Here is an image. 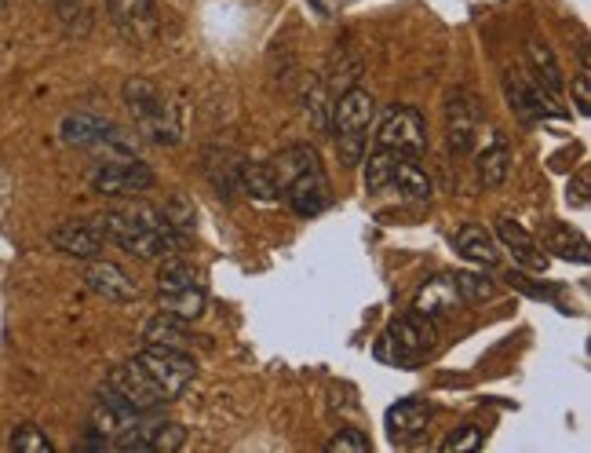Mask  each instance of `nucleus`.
<instances>
[{
	"label": "nucleus",
	"mask_w": 591,
	"mask_h": 453,
	"mask_svg": "<svg viewBox=\"0 0 591 453\" xmlns=\"http://www.w3.org/2000/svg\"><path fill=\"white\" fill-rule=\"evenodd\" d=\"M99 226L114 245H120L125 253L139 256V260H161V256L179 253L183 234L164 220L161 209H150V205H128V209H114L106 216H99Z\"/></svg>",
	"instance_id": "f257e3e1"
},
{
	"label": "nucleus",
	"mask_w": 591,
	"mask_h": 453,
	"mask_svg": "<svg viewBox=\"0 0 591 453\" xmlns=\"http://www.w3.org/2000/svg\"><path fill=\"white\" fill-rule=\"evenodd\" d=\"M376 121V100L366 89H347L333 106V136L339 165L355 169L366 158V132Z\"/></svg>",
	"instance_id": "f03ea898"
},
{
	"label": "nucleus",
	"mask_w": 591,
	"mask_h": 453,
	"mask_svg": "<svg viewBox=\"0 0 591 453\" xmlns=\"http://www.w3.org/2000/svg\"><path fill=\"white\" fill-rule=\"evenodd\" d=\"M434 348H438L434 322L413 311V315L394 318L391 326L383 329V337L376 340V359L398 365V370H413V365H420L424 359H431Z\"/></svg>",
	"instance_id": "7ed1b4c3"
},
{
	"label": "nucleus",
	"mask_w": 591,
	"mask_h": 453,
	"mask_svg": "<svg viewBox=\"0 0 591 453\" xmlns=\"http://www.w3.org/2000/svg\"><path fill=\"white\" fill-rule=\"evenodd\" d=\"M125 103L131 117H136V125L142 128V136L150 139V143H179V125L172 121V111L169 103H164V95L158 84H150L147 78H128L125 81Z\"/></svg>",
	"instance_id": "20e7f679"
},
{
	"label": "nucleus",
	"mask_w": 591,
	"mask_h": 453,
	"mask_svg": "<svg viewBox=\"0 0 591 453\" xmlns=\"http://www.w3.org/2000/svg\"><path fill=\"white\" fill-rule=\"evenodd\" d=\"M59 136L70 147L99 150V154H106V158H131V154H136L131 139L120 132L117 125H109V121H103V117H95V114H70V117H62Z\"/></svg>",
	"instance_id": "39448f33"
},
{
	"label": "nucleus",
	"mask_w": 591,
	"mask_h": 453,
	"mask_svg": "<svg viewBox=\"0 0 591 453\" xmlns=\"http://www.w3.org/2000/svg\"><path fill=\"white\" fill-rule=\"evenodd\" d=\"M136 362L142 365V373L161 387L169 403L172 398H179L186 387L194 384V373H197L190 355H186L183 348H169V344H150L147 351L136 355Z\"/></svg>",
	"instance_id": "423d86ee"
},
{
	"label": "nucleus",
	"mask_w": 591,
	"mask_h": 453,
	"mask_svg": "<svg viewBox=\"0 0 591 453\" xmlns=\"http://www.w3.org/2000/svg\"><path fill=\"white\" fill-rule=\"evenodd\" d=\"M376 147H387L394 154H409V158H424L427 154V121L416 106H391L380 121V136Z\"/></svg>",
	"instance_id": "0eeeda50"
},
{
	"label": "nucleus",
	"mask_w": 591,
	"mask_h": 453,
	"mask_svg": "<svg viewBox=\"0 0 591 453\" xmlns=\"http://www.w3.org/2000/svg\"><path fill=\"white\" fill-rule=\"evenodd\" d=\"M103 392L117 395L120 403L131 406V409H136V414H153V409L169 406V398H164V392L150 381L147 373H142V365H139L136 359H128L125 365H117V370L106 376V387H103Z\"/></svg>",
	"instance_id": "6e6552de"
},
{
	"label": "nucleus",
	"mask_w": 591,
	"mask_h": 453,
	"mask_svg": "<svg viewBox=\"0 0 591 453\" xmlns=\"http://www.w3.org/2000/svg\"><path fill=\"white\" fill-rule=\"evenodd\" d=\"M186 428L175 425V420H153V425H128L120 435L109 442V450H125V453H175L183 450Z\"/></svg>",
	"instance_id": "1a4fd4ad"
},
{
	"label": "nucleus",
	"mask_w": 591,
	"mask_h": 453,
	"mask_svg": "<svg viewBox=\"0 0 591 453\" xmlns=\"http://www.w3.org/2000/svg\"><path fill=\"white\" fill-rule=\"evenodd\" d=\"M153 187V172L142 161H106L92 172V190L106 194V198H128V194H142Z\"/></svg>",
	"instance_id": "9d476101"
},
{
	"label": "nucleus",
	"mask_w": 591,
	"mask_h": 453,
	"mask_svg": "<svg viewBox=\"0 0 591 453\" xmlns=\"http://www.w3.org/2000/svg\"><path fill=\"white\" fill-rule=\"evenodd\" d=\"M281 194H285V201L292 205V212L303 216V220H311V216L325 212L328 201H333V187H328L322 165L306 169V172H300V176H292L281 187Z\"/></svg>",
	"instance_id": "9b49d317"
},
{
	"label": "nucleus",
	"mask_w": 591,
	"mask_h": 453,
	"mask_svg": "<svg viewBox=\"0 0 591 453\" xmlns=\"http://www.w3.org/2000/svg\"><path fill=\"white\" fill-rule=\"evenodd\" d=\"M51 245L66 256H77V260H95L106 245V234L99 220H70L51 231Z\"/></svg>",
	"instance_id": "f8f14e48"
},
{
	"label": "nucleus",
	"mask_w": 591,
	"mask_h": 453,
	"mask_svg": "<svg viewBox=\"0 0 591 453\" xmlns=\"http://www.w3.org/2000/svg\"><path fill=\"white\" fill-rule=\"evenodd\" d=\"M478 136V106L471 95L456 92L445 103V143L453 154H467Z\"/></svg>",
	"instance_id": "ddd939ff"
},
{
	"label": "nucleus",
	"mask_w": 591,
	"mask_h": 453,
	"mask_svg": "<svg viewBox=\"0 0 591 453\" xmlns=\"http://www.w3.org/2000/svg\"><path fill=\"white\" fill-rule=\"evenodd\" d=\"M503 92H508L511 111L522 114L525 121H536V117H563L555 111L552 95H547L536 81L519 78V73H508V78H503Z\"/></svg>",
	"instance_id": "4468645a"
},
{
	"label": "nucleus",
	"mask_w": 591,
	"mask_h": 453,
	"mask_svg": "<svg viewBox=\"0 0 591 453\" xmlns=\"http://www.w3.org/2000/svg\"><path fill=\"white\" fill-rule=\"evenodd\" d=\"M84 282L92 293L114 300V304H128V300L139 297V286L125 275V267L109 264V260H92L84 271Z\"/></svg>",
	"instance_id": "2eb2a0df"
},
{
	"label": "nucleus",
	"mask_w": 591,
	"mask_h": 453,
	"mask_svg": "<svg viewBox=\"0 0 591 453\" xmlns=\"http://www.w3.org/2000/svg\"><path fill=\"white\" fill-rule=\"evenodd\" d=\"M460 304H464V300H460V293H456L453 275H434L420 286V293H416V300H413V311L434 322V318L453 315Z\"/></svg>",
	"instance_id": "dca6fc26"
},
{
	"label": "nucleus",
	"mask_w": 591,
	"mask_h": 453,
	"mask_svg": "<svg viewBox=\"0 0 591 453\" xmlns=\"http://www.w3.org/2000/svg\"><path fill=\"white\" fill-rule=\"evenodd\" d=\"M431 403H424V398H402V403H394L387 409V435L391 442H413L420 431L427 428V420H431Z\"/></svg>",
	"instance_id": "f3484780"
},
{
	"label": "nucleus",
	"mask_w": 591,
	"mask_h": 453,
	"mask_svg": "<svg viewBox=\"0 0 591 453\" xmlns=\"http://www.w3.org/2000/svg\"><path fill=\"white\" fill-rule=\"evenodd\" d=\"M497 234L500 242L508 245V253L514 256V264L530 267V271H547V256L541 253V245L533 242V234L525 231L522 223L508 220V216H500L497 220Z\"/></svg>",
	"instance_id": "a211bd4d"
},
{
	"label": "nucleus",
	"mask_w": 591,
	"mask_h": 453,
	"mask_svg": "<svg viewBox=\"0 0 591 453\" xmlns=\"http://www.w3.org/2000/svg\"><path fill=\"white\" fill-rule=\"evenodd\" d=\"M387 187H398V194H405L409 201H431L434 194L431 176L420 169V158H409V154H394Z\"/></svg>",
	"instance_id": "6ab92c4d"
},
{
	"label": "nucleus",
	"mask_w": 591,
	"mask_h": 453,
	"mask_svg": "<svg viewBox=\"0 0 591 453\" xmlns=\"http://www.w3.org/2000/svg\"><path fill=\"white\" fill-rule=\"evenodd\" d=\"M109 19L117 30H125L128 37H147L153 30V4L150 0H106Z\"/></svg>",
	"instance_id": "aec40b11"
},
{
	"label": "nucleus",
	"mask_w": 591,
	"mask_h": 453,
	"mask_svg": "<svg viewBox=\"0 0 591 453\" xmlns=\"http://www.w3.org/2000/svg\"><path fill=\"white\" fill-rule=\"evenodd\" d=\"M456 249H460V256H467L471 264H482V267H493V264L500 260L493 234L486 231V226H478V223L460 226V234H456Z\"/></svg>",
	"instance_id": "412c9836"
},
{
	"label": "nucleus",
	"mask_w": 591,
	"mask_h": 453,
	"mask_svg": "<svg viewBox=\"0 0 591 453\" xmlns=\"http://www.w3.org/2000/svg\"><path fill=\"white\" fill-rule=\"evenodd\" d=\"M322 161H317V150L314 147H285L278 158L274 161H267V169H270V176H274V183H278V190L289 183L292 176H300V172H306V169H317Z\"/></svg>",
	"instance_id": "4be33fe9"
},
{
	"label": "nucleus",
	"mask_w": 591,
	"mask_h": 453,
	"mask_svg": "<svg viewBox=\"0 0 591 453\" xmlns=\"http://www.w3.org/2000/svg\"><path fill=\"white\" fill-rule=\"evenodd\" d=\"M544 245H547V253L563 256V260H573V264H588L591 260V256H588V239L580 231H573V226H566V223L547 226Z\"/></svg>",
	"instance_id": "5701e85b"
},
{
	"label": "nucleus",
	"mask_w": 591,
	"mask_h": 453,
	"mask_svg": "<svg viewBox=\"0 0 591 453\" xmlns=\"http://www.w3.org/2000/svg\"><path fill=\"white\" fill-rule=\"evenodd\" d=\"M478 183L482 187H500L503 179H508L511 172V147L503 143V139H493V143L478 154Z\"/></svg>",
	"instance_id": "b1692460"
},
{
	"label": "nucleus",
	"mask_w": 591,
	"mask_h": 453,
	"mask_svg": "<svg viewBox=\"0 0 591 453\" xmlns=\"http://www.w3.org/2000/svg\"><path fill=\"white\" fill-rule=\"evenodd\" d=\"M530 67H533V73H536V84L552 95L563 92V70H558V62H555V56H552V48L547 45H541V40H530Z\"/></svg>",
	"instance_id": "393cba45"
},
{
	"label": "nucleus",
	"mask_w": 591,
	"mask_h": 453,
	"mask_svg": "<svg viewBox=\"0 0 591 453\" xmlns=\"http://www.w3.org/2000/svg\"><path fill=\"white\" fill-rule=\"evenodd\" d=\"M205 289L201 286H190V289H179V293H169V297H161V311L164 315H172V318H179V322H194V318H201L205 315Z\"/></svg>",
	"instance_id": "a878e982"
},
{
	"label": "nucleus",
	"mask_w": 591,
	"mask_h": 453,
	"mask_svg": "<svg viewBox=\"0 0 591 453\" xmlns=\"http://www.w3.org/2000/svg\"><path fill=\"white\" fill-rule=\"evenodd\" d=\"M237 187L245 190L248 198H259V201H274L281 194L267 165H237Z\"/></svg>",
	"instance_id": "bb28decb"
},
{
	"label": "nucleus",
	"mask_w": 591,
	"mask_h": 453,
	"mask_svg": "<svg viewBox=\"0 0 591 453\" xmlns=\"http://www.w3.org/2000/svg\"><path fill=\"white\" fill-rule=\"evenodd\" d=\"M190 286H201L197 267H190L186 260H164L161 264V271H158V293L161 297L179 293V289H190Z\"/></svg>",
	"instance_id": "cd10ccee"
},
{
	"label": "nucleus",
	"mask_w": 591,
	"mask_h": 453,
	"mask_svg": "<svg viewBox=\"0 0 591 453\" xmlns=\"http://www.w3.org/2000/svg\"><path fill=\"white\" fill-rule=\"evenodd\" d=\"M147 340L150 344H169V348H183V344L190 340V333H186V326L179 318H172L161 311V315L147 326Z\"/></svg>",
	"instance_id": "c85d7f7f"
},
{
	"label": "nucleus",
	"mask_w": 591,
	"mask_h": 453,
	"mask_svg": "<svg viewBox=\"0 0 591 453\" xmlns=\"http://www.w3.org/2000/svg\"><path fill=\"white\" fill-rule=\"evenodd\" d=\"M391 161H394V150H387V147H376L369 154V161H366V190L369 194H380L391 183Z\"/></svg>",
	"instance_id": "c756f323"
},
{
	"label": "nucleus",
	"mask_w": 591,
	"mask_h": 453,
	"mask_svg": "<svg viewBox=\"0 0 591 453\" xmlns=\"http://www.w3.org/2000/svg\"><path fill=\"white\" fill-rule=\"evenodd\" d=\"M453 282H456V293L464 304H482V300L493 297V282L478 271H456Z\"/></svg>",
	"instance_id": "7c9ffc66"
},
{
	"label": "nucleus",
	"mask_w": 591,
	"mask_h": 453,
	"mask_svg": "<svg viewBox=\"0 0 591 453\" xmlns=\"http://www.w3.org/2000/svg\"><path fill=\"white\" fill-rule=\"evenodd\" d=\"M164 220H169L179 234H194L197 231V212H194V201L183 198V194H172L169 205H164Z\"/></svg>",
	"instance_id": "2f4dec72"
},
{
	"label": "nucleus",
	"mask_w": 591,
	"mask_h": 453,
	"mask_svg": "<svg viewBox=\"0 0 591 453\" xmlns=\"http://www.w3.org/2000/svg\"><path fill=\"white\" fill-rule=\"evenodd\" d=\"M15 453H51V439L44 435V431L37 425H19L15 431H11V442H8Z\"/></svg>",
	"instance_id": "473e14b6"
},
{
	"label": "nucleus",
	"mask_w": 591,
	"mask_h": 453,
	"mask_svg": "<svg viewBox=\"0 0 591 453\" xmlns=\"http://www.w3.org/2000/svg\"><path fill=\"white\" fill-rule=\"evenodd\" d=\"M438 450H442V453H471V450H482V428H478V425L456 428L453 435H445L442 442H438Z\"/></svg>",
	"instance_id": "72a5a7b5"
},
{
	"label": "nucleus",
	"mask_w": 591,
	"mask_h": 453,
	"mask_svg": "<svg viewBox=\"0 0 591 453\" xmlns=\"http://www.w3.org/2000/svg\"><path fill=\"white\" fill-rule=\"evenodd\" d=\"M372 446L366 431H358V428H339L333 439L325 442V450L328 453H366Z\"/></svg>",
	"instance_id": "f704fd0d"
},
{
	"label": "nucleus",
	"mask_w": 591,
	"mask_h": 453,
	"mask_svg": "<svg viewBox=\"0 0 591 453\" xmlns=\"http://www.w3.org/2000/svg\"><path fill=\"white\" fill-rule=\"evenodd\" d=\"M573 95H577V111H580V114H591V89H588V67L577 73V81H573Z\"/></svg>",
	"instance_id": "c9c22d12"
},
{
	"label": "nucleus",
	"mask_w": 591,
	"mask_h": 453,
	"mask_svg": "<svg viewBox=\"0 0 591 453\" xmlns=\"http://www.w3.org/2000/svg\"><path fill=\"white\" fill-rule=\"evenodd\" d=\"M569 205H588V179L584 176L577 179V187L569 183Z\"/></svg>",
	"instance_id": "e433bc0d"
},
{
	"label": "nucleus",
	"mask_w": 591,
	"mask_h": 453,
	"mask_svg": "<svg viewBox=\"0 0 591 453\" xmlns=\"http://www.w3.org/2000/svg\"><path fill=\"white\" fill-rule=\"evenodd\" d=\"M55 4H59V12H62V15H70L73 8L81 4V0H55Z\"/></svg>",
	"instance_id": "4c0bfd02"
}]
</instances>
